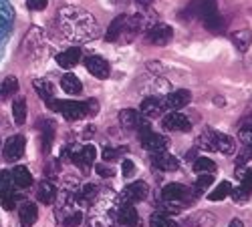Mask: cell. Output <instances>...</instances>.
Instances as JSON below:
<instances>
[{"label": "cell", "mask_w": 252, "mask_h": 227, "mask_svg": "<svg viewBox=\"0 0 252 227\" xmlns=\"http://www.w3.org/2000/svg\"><path fill=\"white\" fill-rule=\"evenodd\" d=\"M95 135V127L93 125H87L85 129H83V139H91Z\"/></svg>", "instance_id": "cell-46"}, {"label": "cell", "mask_w": 252, "mask_h": 227, "mask_svg": "<svg viewBox=\"0 0 252 227\" xmlns=\"http://www.w3.org/2000/svg\"><path fill=\"white\" fill-rule=\"evenodd\" d=\"M10 23H12V8L4 2V0H0V36L6 32Z\"/></svg>", "instance_id": "cell-29"}, {"label": "cell", "mask_w": 252, "mask_h": 227, "mask_svg": "<svg viewBox=\"0 0 252 227\" xmlns=\"http://www.w3.org/2000/svg\"><path fill=\"white\" fill-rule=\"evenodd\" d=\"M12 191V173L10 171H0V197Z\"/></svg>", "instance_id": "cell-36"}, {"label": "cell", "mask_w": 252, "mask_h": 227, "mask_svg": "<svg viewBox=\"0 0 252 227\" xmlns=\"http://www.w3.org/2000/svg\"><path fill=\"white\" fill-rule=\"evenodd\" d=\"M12 119H14L16 127H23L27 123V101H25V97L14 99V102H12Z\"/></svg>", "instance_id": "cell-24"}, {"label": "cell", "mask_w": 252, "mask_h": 227, "mask_svg": "<svg viewBox=\"0 0 252 227\" xmlns=\"http://www.w3.org/2000/svg\"><path fill=\"white\" fill-rule=\"evenodd\" d=\"M192 191L186 187V185L182 183H167L165 187L161 189V199H163V207L167 213H180L184 207H188V205L192 203ZM165 213V215H167Z\"/></svg>", "instance_id": "cell-4"}, {"label": "cell", "mask_w": 252, "mask_h": 227, "mask_svg": "<svg viewBox=\"0 0 252 227\" xmlns=\"http://www.w3.org/2000/svg\"><path fill=\"white\" fill-rule=\"evenodd\" d=\"M20 199V195H16V193H6L4 197H0V203H2V207L6 209V211H12L14 207H16V201Z\"/></svg>", "instance_id": "cell-39"}, {"label": "cell", "mask_w": 252, "mask_h": 227, "mask_svg": "<svg viewBox=\"0 0 252 227\" xmlns=\"http://www.w3.org/2000/svg\"><path fill=\"white\" fill-rule=\"evenodd\" d=\"M148 195H150L148 183H145V181H135V183L127 185V187L121 191L119 199H121L123 205H133V203L145 201V199H148Z\"/></svg>", "instance_id": "cell-7"}, {"label": "cell", "mask_w": 252, "mask_h": 227, "mask_svg": "<svg viewBox=\"0 0 252 227\" xmlns=\"http://www.w3.org/2000/svg\"><path fill=\"white\" fill-rule=\"evenodd\" d=\"M230 191H232V185H230V181H222V183L216 185V189L210 191L208 199L210 201H222V199H226L230 195Z\"/></svg>", "instance_id": "cell-30"}, {"label": "cell", "mask_w": 252, "mask_h": 227, "mask_svg": "<svg viewBox=\"0 0 252 227\" xmlns=\"http://www.w3.org/2000/svg\"><path fill=\"white\" fill-rule=\"evenodd\" d=\"M57 195H59V191H57L55 183H53L51 179H43V181L38 183V189H36V197H38V201H40V203H45V205H51V203H55Z\"/></svg>", "instance_id": "cell-17"}, {"label": "cell", "mask_w": 252, "mask_h": 227, "mask_svg": "<svg viewBox=\"0 0 252 227\" xmlns=\"http://www.w3.org/2000/svg\"><path fill=\"white\" fill-rule=\"evenodd\" d=\"M61 87H63V91H65L67 95L75 97V95H81V91H83V82L79 80V76H77V75L67 73L65 76L61 78Z\"/></svg>", "instance_id": "cell-22"}, {"label": "cell", "mask_w": 252, "mask_h": 227, "mask_svg": "<svg viewBox=\"0 0 252 227\" xmlns=\"http://www.w3.org/2000/svg\"><path fill=\"white\" fill-rule=\"evenodd\" d=\"M190 99H192L190 91H184V89H182V91H176V93H170V95H165V97L161 99L163 111H167V113L178 111V109L186 107L188 102H190Z\"/></svg>", "instance_id": "cell-13"}, {"label": "cell", "mask_w": 252, "mask_h": 227, "mask_svg": "<svg viewBox=\"0 0 252 227\" xmlns=\"http://www.w3.org/2000/svg\"><path fill=\"white\" fill-rule=\"evenodd\" d=\"M18 93V78L16 76H6L0 82V101H6Z\"/></svg>", "instance_id": "cell-26"}, {"label": "cell", "mask_w": 252, "mask_h": 227, "mask_svg": "<svg viewBox=\"0 0 252 227\" xmlns=\"http://www.w3.org/2000/svg\"><path fill=\"white\" fill-rule=\"evenodd\" d=\"M244 157H248L252 161V145H246V151H244Z\"/></svg>", "instance_id": "cell-49"}, {"label": "cell", "mask_w": 252, "mask_h": 227, "mask_svg": "<svg viewBox=\"0 0 252 227\" xmlns=\"http://www.w3.org/2000/svg\"><path fill=\"white\" fill-rule=\"evenodd\" d=\"M230 197H232V201H236V203H246L248 199H250V193L246 191V189H242V187H232V191H230Z\"/></svg>", "instance_id": "cell-40"}, {"label": "cell", "mask_w": 252, "mask_h": 227, "mask_svg": "<svg viewBox=\"0 0 252 227\" xmlns=\"http://www.w3.org/2000/svg\"><path fill=\"white\" fill-rule=\"evenodd\" d=\"M47 107L51 111H57L59 115H63L67 121H79L83 117H91L97 115L99 111V102L95 99L89 101H59V99H49Z\"/></svg>", "instance_id": "cell-3"}, {"label": "cell", "mask_w": 252, "mask_h": 227, "mask_svg": "<svg viewBox=\"0 0 252 227\" xmlns=\"http://www.w3.org/2000/svg\"><path fill=\"white\" fill-rule=\"evenodd\" d=\"M198 145L202 149L218 151L222 155H234L236 153V141L230 135H224V133H218V131H212V129H206L202 133V137L198 139Z\"/></svg>", "instance_id": "cell-5"}, {"label": "cell", "mask_w": 252, "mask_h": 227, "mask_svg": "<svg viewBox=\"0 0 252 227\" xmlns=\"http://www.w3.org/2000/svg\"><path fill=\"white\" fill-rule=\"evenodd\" d=\"M238 139L244 143V145H252V125H244L238 133Z\"/></svg>", "instance_id": "cell-41"}, {"label": "cell", "mask_w": 252, "mask_h": 227, "mask_svg": "<svg viewBox=\"0 0 252 227\" xmlns=\"http://www.w3.org/2000/svg\"><path fill=\"white\" fill-rule=\"evenodd\" d=\"M79 60H81V49H79V47H71V49H67V50H63V52L57 54V63H59V67H63V69L75 67Z\"/></svg>", "instance_id": "cell-19"}, {"label": "cell", "mask_w": 252, "mask_h": 227, "mask_svg": "<svg viewBox=\"0 0 252 227\" xmlns=\"http://www.w3.org/2000/svg\"><path fill=\"white\" fill-rule=\"evenodd\" d=\"M194 171H196L198 175H204V173L212 175V173L216 171V163H214L212 159H208V157H198V159L194 161Z\"/></svg>", "instance_id": "cell-31"}, {"label": "cell", "mask_w": 252, "mask_h": 227, "mask_svg": "<svg viewBox=\"0 0 252 227\" xmlns=\"http://www.w3.org/2000/svg\"><path fill=\"white\" fill-rule=\"evenodd\" d=\"M165 111H163V102L159 97H150L141 102V117L145 119H158L161 117Z\"/></svg>", "instance_id": "cell-16"}, {"label": "cell", "mask_w": 252, "mask_h": 227, "mask_svg": "<svg viewBox=\"0 0 252 227\" xmlns=\"http://www.w3.org/2000/svg\"><path fill=\"white\" fill-rule=\"evenodd\" d=\"M25 43H32V47H23V50H25V54H29V56H38L40 52H43V49H45V32L40 30V28H31L29 30V34H27V38H25Z\"/></svg>", "instance_id": "cell-14"}, {"label": "cell", "mask_w": 252, "mask_h": 227, "mask_svg": "<svg viewBox=\"0 0 252 227\" xmlns=\"http://www.w3.org/2000/svg\"><path fill=\"white\" fill-rule=\"evenodd\" d=\"M32 89L38 93L40 99H45V101L53 99V93H55V85L47 78H34L32 80Z\"/></svg>", "instance_id": "cell-25"}, {"label": "cell", "mask_w": 252, "mask_h": 227, "mask_svg": "<svg viewBox=\"0 0 252 227\" xmlns=\"http://www.w3.org/2000/svg\"><path fill=\"white\" fill-rule=\"evenodd\" d=\"M141 147L150 153H161V151H167V147H170V139L165 135L150 131V133L141 135Z\"/></svg>", "instance_id": "cell-11"}, {"label": "cell", "mask_w": 252, "mask_h": 227, "mask_svg": "<svg viewBox=\"0 0 252 227\" xmlns=\"http://www.w3.org/2000/svg\"><path fill=\"white\" fill-rule=\"evenodd\" d=\"M228 227H242V221H240V219H232Z\"/></svg>", "instance_id": "cell-50"}, {"label": "cell", "mask_w": 252, "mask_h": 227, "mask_svg": "<svg viewBox=\"0 0 252 227\" xmlns=\"http://www.w3.org/2000/svg\"><path fill=\"white\" fill-rule=\"evenodd\" d=\"M25 145H27L25 135H12V137L6 141L4 149H2V157H4V161H8V163L18 161L20 157H23V153H25Z\"/></svg>", "instance_id": "cell-10"}, {"label": "cell", "mask_w": 252, "mask_h": 227, "mask_svg": "<svg viewBox=\"0 0 252 227\" xmlns=\"http://www.w3.org/2000/svg\"><path fill=\"white\" fill-rule=\"evenodd\" d=\"M150 225L152 227H178L174 219H170L165 213H154L152 219H150Z\"/></svg>", "instance_id": "cell-35"}, {"label": "cell", "mask_w": 252, "mask_h": 227, "mask_svg": "<svg viewBox=\"0 0 252 227\" xmlns=\"http://www.w3.org/2000/svg\"><path fill=\"white\" fill-rule=\"evenodd\" d=\"M172 38H174V28L170 25H161V23L150 26L148 34H145V40L158 47H165L167 43H172Z\"/></svg>", "instance_id": "cell-9"}, {"label": "cell", "mask_w": 252, "mask_h": 227, "mask_svg": "<svg viewBox=\"0 0 252 227\" xmlns=\"http://www.w3.org/2000/svg\"><path fill=\"white\" fill-rule=\"evenodd\" d=\"M55 121H45V125H43V151L49 153L51 147H53V139H55Z\"/></svg>", "instance_id": "cell-28"}, {"label": "cell", "mask_w": 252, "mask_h": 227, "mask_svg": "<svg viewBox=\"0 0 252 227\" xmlns=\"http://www.w3.org/2000/svg\"><path fill=\"white\" fill-rule=\"evenodd\" d=\"M47 0H27V6L31 8V10H34V12H38V10H45L47 8Z\"/></svg>", "instance_id": "cell-44"}, {"label": "cell", "mask_w": 252, "mask_h": 227, "mask_svg": "<svg viewBox=\"0 0 252 227\" xmlns=\"http://www.w3.org/2000/svg\"><path fill=\"white\" fill-rule=\"evenodd\" d=\"M214 183V177L212 175H210V173H204V175H200L198 177V181H196V187H194V193L196 195H202L208 187H210V185H212Z\"/></svg>", "instance_id": "cell-37"}, {"label": "cell", "mask_w": 252, "mask_h": 227, "mask_svg": "<svg viewBox=\"0 0 252 227\" xmlns=\"http://www.w3.org/2000/svg\"><path fill=\"white\" fill-rule=\"evenodd\" d=\"M152 165L159 171H178L180 169V161L167 151L152 153Z\"/></svg>", "instance_id": "cell-15"}, {"label": "cell", "mask_w": 252, "mask_h": 227, "mask_svg": "<svg viewBox=\"0 0 252 227\" xmlns=\"http://www.w3.org/2000/svg\"><path fill=\"white\" fill-rule=\"evenodd\" d=\"M65 157H71V161L77 165V167H81L83 171H89L91 163L95 161L97 157V149L93 145H83V147H67L65 149Z\"/></svg>", "instance_id": "cell-6"}, {"label": "cell", "mask_w": 252, "mask_h": 227, "mask_svg": "<svg viewBox=\"0 0 252 227\" xmlns=\"http://www.w3.org/2000/svg\"><path fill=\"white\" fill-rule=\"evenodd\" d=\"M139 121H141V115H139L135 109H123V111L119 113V123H121V127H123V129H127V131L137 129Z\"/></svg>", "instance_id": "cell-23"}, {"label": "cell", "mask_w": 252, "mask_h": 227, "mask_svg": "<svg viewBox=\"0 0 252 227\" xmlns=\"http://www.w3.org/2000/svg\"><path fill=\"white\" fill-rule=\"evenodd\" d=\"M95 171H97L99 177H113L115 175V169L109 167V165H105V163H99L97 167H95Z\"/></svg>", "instance_id": "cell-42"}, {"label": "cell", "mask_w": 252, "mask_h": 227, "mask_svg": "<svg viewBox=\"0 0 252 227\" xmlns=\"http://www.w3.org/2000/svg\"><path fill=\"white\" fill-rule=\"evenodd\" d=\"M145 26H148V18H145L143 14H135V16L119 14L109 25L105 40H109V43H119V45H127V43H131V40H135V36Z\"/></svg>", "instance_id": "cell-2"}, {"label": "cell", "mask_w": 252, "mask_h": 227, "mask_svg": "<svg viewBox=\"0 0 252 227\" xmlns=\"http://www.w3.org/2000/svg\"><path fill=\"white\" fill-rule=\"evenodd\" d=\"M236 177L242 183V189H246L248 193H252V169L246 167H236Z\"/></svg>", "instance_id": "cell-34"}, {"label": "cell", "mask_w": 252, "mask_h": 227, "mask_svg": "<svg viewBox=\"0 0 252 227\" xmlns=\"http://www.w3.org/2000/svg\"><path fill=\"white\" fill-rule=\"evenodd\" d=\"M232 43L238 47V50L244 52L250 47V43H252V32L250 30H238V32H234L232 34Z\"/></svg>", "instance_id": "cell-33"}, {"label": "cell", "mask_w": 252, "mask_h": 227, "mask_svg": "<svg viewBox=\"0 0 252 227\" xmlns=\"http://www.w3.org/2000/svg\"><path fill=\"white\" fill-rule=\"evenodd\" d=\"M18 217H20V223H23L25 227H31V225H34V223H36V219H38V207H36L34 203L27 201V203L20 205V209H18Z\"/></svg>", "instance_id": "cell-21"}, {"label": "cell", "mask_w": 252, "mask_h": 227, "mask_svg": "<svg viewBox=\"0 0 252 227\" xmlns=\"http://www.w3.org/2000/svg\"><path fill=\"white\" fill-rule=\"evenodd\" d=\"M95 197H97V185H93V183H87V185H83V187L79 189V203L81 205H91L93 201H95Z\"/></svg>", "instance_id": "cell-27"}, {"label": "cell", "mask_w": 252, "mask_h": 227, "mask_svg": "<svg viewBox=\"0 0 252 227\" xmlns=\"http://www.w3.org/2000/svg\"><path fill=\"white\" fill-rule=\"evenodd\" d=\"M81 223H83V211H79V209H71L67 213V217L63 219V225L65 227H79Z\"/></svg>", "instance_id": "cell-38"}, {"label": "cell", "mask_w": 252, "mask_h": 227, "mask_svg": "<svg viewBox=\"0 0 252 227\" xmlns=\"http://www.w3.org/2000/svg\"><path fill=\"white\" fill-rule=\"evenodd\" d=\"M137 2V6H141V8H150L152 4H154V0H135Z\"/></svg>", "instance_id": "cell-47"}, {"label": "cell", "mask_w": 252, "mask_h": 227, "mask_svg": "<svg viewBox=\"0 0 252 227\" xmlns=\"http://www.w3.org/2000/svg\"><path fill=\"white\" fill-rule=\"evenodd\" d=\"M204 26H206L208 30H212V32H220V30L224 28V20H222V16L218 14V10L212 12V14H208V16H204Z\"/></svg>", "instance_id": "cell-32"}, {"label": "cell", "mask_w": 252, "mask_h": 227, "mask_svg": "<svg viewBox=\"0 0 252 227\" xmlns=\"http://www.w3.org/2000/svg\"><path fill=\"white\" fill-rule=\"evenodd\" d=\"M121 173H123V177H131V175L135 173V163L129 161V159H125V161L121 163Z\"/></svg>", "instance_id": "cell-43"}, {"label": "cell", "mask_w": 252, "mask_h": 227, "mask_svg": "<svg viewBox=\"0 0 252 227\" xmlns=\"http://www.w3.org/2000/svg\"><path fill=\"white\" fill-rule=\"evenodd\" d=\"M117 221L125 227H137L139 225V215L133 205H121L117 211Z\"/></svg>", "instance_id": "cell-18"}, {"label": "cell", "mask_w": 252, "mask_h": 227, "mask_svg": "<svg viewBox=\"0 0 252 227\" xmlns=\"http://www.w3.org/2000/svg\"><path fill=\"white\" fill-rule=\"evenodd\" d=\"M115 157H119V151L117 149H103V161H111V159H115Z\"/></svg>", "instance_id": "cell-45"}, {"label": "cell", "mask_w": 252, "mask_h": 227, "mask_svg": "<svg viewBox=\"0 0 252 227\" xmlns=\"http://www.w3.org/2000/svg\"><path fill=\"white\" fill-rule=\"evenodd\" d=\"M0 147H2V141H0Z\"/></svg>", "instance_id": "cell-51"}, {"label": "cell", "mask_w": 252, "mask_h": 227, "mask_svg": "<svg viewBox=\"0 0 252 227\" xmlns=\"http://www.w3.org/2000/svg\"><path fill=\"white\" fill-rule=\"evenodd\" d=\"M59 161H51V165H49V173H59Z\"/></svg>", "instance_id": "cell-48"}, {"label": "cell", "mask_w": 252, "mask_h": 227, "mask_svg": "<svg viewBox=\"0 0 252 227\" xmlns=\"http://www.w3.org/2000/svg\"><path fill=\"white\" fill-rule=\"evenodd\" d=\"M57 23L61 32L73 43H87L97 36V20L91 12L79 6H63L57 14Z\"/></svg>", "instance_id": "cell-1"}, {"label": "cell", "mask_w": 252, "mask_h": 227, "mask_svg": "<svg viewBox=\"0 0 252 227\" xmlns=\"http://www.w3.org/2000/svg\"><path fill=\"white\" fill-rule=\"evenodd\" d=\"M10 173H12V185H16L18 189H29L32 185V175L25 165H18V167H14Z\"/></svg>", "instance_id": "cell-20"}, {"label": "cell", "mask_w": 252, "mask_h": 227, "mask_svg": "<svg viewBox=\"0 0 252 227\" xmlns=\"http://www.w3.org/2000/svg\"><path fill=\"white\" fill-rule=\"evenodd\" d=\"M161 129H163V131L188 133V131H192V121L188 119L186 115L178 113V111H172V113H167V115L161 119Z\"/></svg>", "instance_id": "cell-8"}, {"label": "cell", "mask_w": 252, "mask_h": 227, "mask_svg": "<svg viewBox=\"0 0 252 227\" xmlns=\"http://www.w3.org/2000/svg\"><path fill=\"white\" fill-rule=\"evenodd\" d=\"M85 67H87V71L95 76V78H99V80H105V78H109V75H111V67H109V63L105 60L103 56H97V54H93V56H87L85 60Z\"/></svg>", "instance_id": "cell-12"}]
</instances>
